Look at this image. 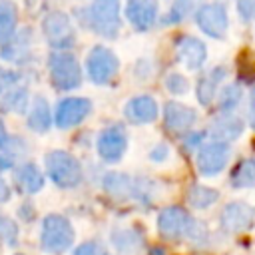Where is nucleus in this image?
<instances>
[{
  "label": "nucleus",
  "instance_id": "16",
  "mask_svg": "<svg viewBox=\"0 0 255 255\" xmlns=\"http://www.w3.org/2000/svg\"><path fill=\"white\" fill-rule=\"evenodd\" d=\"M124 114L133 124H149L157 118V104L151 96H135L126 104Z\"/></svg>",
  "mask_w": 255,
  "mask_h": 255
},
{
  "label": "nucleus",
  "instance_id": "9",
  "mask_svg": "<svg viewBox=\"0 0 255 255\" xmlns=\"http://www.w3.org/2000/svg\"><path fill=\"white\" fill-rule=\"evenodd\" d=\"M189 223H191V217L183 207H177V205H169L161 209L157 215V231L163 239H169V241L181 239L187 233Z\"/></svg>",
  "mask_w": 255,
  "mask_h": 255
},
{
  "label": "nucleus",
  "instance_id": "20",
  "mask_svg": "<svg viewBox=\"0 0 255 255\" xmlns=\"http://www.w3.org/2000/svg\"><path fill=\"white\" fill-rule=\"evenodd\" d=\"M52 126V114H50V106L46 102V98L42 96H36L32 106H30V112H28V128L42 133L46 131L48 128Z\"/></svg>",
  "mask_w": 255,
  "mask_h": 255
},
{
  "label": "nucleus",
  "instance_id": "36",
  "mask_svg": "<svg viewBox=\"0 0 255 255\" xmlns=\"http://www.w3.org/2000/svg\"><path fill=\"white\" fill-rule=\"evenodd\" d=\"M10 199V187H8V183L0 177V203H4V201H8Z\"/></svg>",
  "mask_w": 255,
  "mask_h": 255
},
{
  "label": "nucleus",
  "instance_id": "22",
  "mask_svg": "<svg viewBox=\"0 0 255 255\" xmlns=\"http://www.w3.org/2000/svg\"><path fill=\"white\" fill-rule=\"evenodd\" d=\"M231 185L233 187H255V159L245 157L231 169Z\"/></svg>",
  "mask_w": 255,
  "mask_h": 255
},
{
  "label": "nucleus",
  "instance_id": "4",
  "mask_svg": "<svg viewBox=\"0 0 255 255\" xmlns=\"http://www.w3.org/2000/svg\"><path fill=\"white\" fill-rule=\"evenodd\" d=\"M92 30L104 38H116L120 32V0H94L88 10Z\"/></svg>",
  "mask_w": 255,
  "mask_h": 255
},
{
  "label": "nucleus",
  "instance_id": "28",
  "mask_svg": "<svg viewBox=\"0 0 255 255\" xmlns=\"http://www.w3.org/2000/svg\"><path fill=\"white\" fill-rule=\"evenodd\" d=\"M191 8H193L191 0H175L171 4V8H169L167 16H165V24H179L181 20L187 18V14L191 12Z\"/></svg>",
  "mask_w": 255,
  "mask_h": 255
},
{
  "label": "nucleus",
  "instance_id": "2",
  "mask_svg": "<svg viewBox=\"0 0 255 255\" xmlns=\"http://www.w3.org/2000/svg\"><path fill=\"white\" fill-rule=\"evenodd\" d=\"M40 243L48 253H64L74 243V227L72 223L58 213H50L42 221Z\"/></svg>",
  "mask_w": 255,
  "mask_h": 255
},
{
  "label": "nucleus",
  "instance_id": "35",
  "mask_svg": "<svg viewBox=\"0 0 255 255\" xmlns=\"http://www.w3.org/2000/svg\"><path fill=\"white\" fill-rule=\"evenodd\" d=\"M201 137H203L201 133H187V137H185V143H183V145H185V149H189V147H195V145L201 141Z\"/></svg>",
  "mask_w": 255,
  "mask_h": 255
},
{
  "label": "nucleus",
  "instance_id": "33",
  "mask_svg": "<svg viewBox=\"0 0 255 255\" xmlns=\"http://www.w3.org/2000/svg\"><path fill=\"white\" fill-rule=\"evenodd\" d=\"M18 74L12 72V70H4L0 68V92H8L16 82H18Z\"/></svg>",
  "mask_w": 255,
  "mask_h": 255
},
{
  "label": "nucleus",
  "instance_id": "29",
  "mask_svg": "<svg viewBox=\"0 0 255 255\" xmlns=\"http://www.w3.org/2000/svg\"><path fill=\"white\" fill-rule=\"evenodd\" d=\"M0 239L8 245H14L18 241V225L2 213H0Z\"/></svg>",
  "mask_w": 255,
  "mask_h": 255
},
{
  "label": "nucleus",
  "instance_id": "23",
  "mask_svg": "<svg viewBox=\"0 0 255 255\" xmlns=\"http://www.w3.org/2000/svg\"><path fill=\"white\" fill-rule=\"evenodd\" d=\"M104 189L114 197H126L133 193V183H131V177H128L126 173L112 171L104 177Z\"/></svg>",
  "mask_w": 255,
  "mask_h": 255
},
{
  "label": "nucleus",
  "instance_id": "8",
  "mask_svg": "<svg viewBox=\"0 0 255 255\" xmlns=\"http://www.w3.org/2000/svg\"><path fill=\"white\" fill-rule=\"evenodd\" d=\"M229 155H231L229 143H223V141L205 143L197 151V171L203 177H213L223 171V167L229 161Z\"/></svg>",
  "mask_w": 255,
  "mask_h": 255
},
{
  "label": "nucleus",
  "instance_id": "3",
  "mask_svg": "<svg viewBox=\"0 0 255 255\" xmlns=\"http://www.w3.org/2000/svg\"><path fill=\"white\" fill-rule=\"evenodd\" d=\"M50 80L58 90H76L82 84V68L70 52H54L48 58Z\"/></svg>",
  "mask_w": 255,
  "mask_h": 255
},
{
  "label": "nucleus",
  "instance_id": "21",
  "mask_svg": "<svg viewBox=\"0 0 255 255\" xmlns=\"http://www.w3.org/2000/svg\"><path fill=\"white\" fill-rule=\"evenodd\" d=\"M18 22V10L12 0H0V44L14 36Z\"/></svg>",
  "mask_w": 255,
  "mask_h": 255
},
{
  "label": "nucleus",
  "instance_id": "27",
  "mask_svg": "<svg viewBox=\"0 0 255 255\" xmlns=\"http://www.w3.org/2000/svg\"><path fill=\"white\" fill-rule=\"evenodd\" d=\"M239 102H241V88L231 84V86L223 88V92L219 96V110L223 114H229V112H233L239 106Z\"/></svg>",
  "mask_w": 255,
  "mask_h": 255
},
{
  "label": "nucleus",
  "instance_id": "37",
  "mask_svg": "<svg viewBox=\"0 0 255 255\" xmlns=\"http://www.w3.org/2000/svg\"><path fill=\"white\" fill-rule=\"evenodd\" d=\"M249 122H251V128L255 129V88L251 92V106H249Z\"/></svg>",
  "mask_w": 255,
  "mask_h": 255
},
{
  "label": "nucleus",
  "instance_id": "10",
  "mask_svg": "<svg viewBox=\"0 0 255 255\" xmlns=\"http://www.w3.org/2000/svg\"><path fill=\"white\" fill-rule=\"evenodd\" d=\"M90 112H92V102L88 98H66L58 104L54 122L58 128L68 129V128L82 124Z\"/></svg>",
  "mask_w": 255,
  "mask_h": 255
},
{
  "label": "nucleus",
  "instance_id": "25",
  "mask_svg": "<svg viewBox=\"0 0 255 255\" xmlns=\"http://www.w3.org/2000/svg\"><path fill=\"white\" fill-rule=\"evenodd\" d=\"M28 106V90L26 88H18L12 86L8 90V94L2 100V110L4 112H14V114H22Z\"/></svg>",
  "mask_w": 255,
  "mask_h": 255
},
{
  "label": "nucleus",
  "instance_id": "19",
  "mask_svg": "<svg viewBox=\"0 0 255 255\" xmlns=\"http://www.w3.org/2000/svg\"><path fill=\"white\" fill-rule=\"evenodd\" d=\"M227 70L225 68H213L211 72H207V76H203L199 82H197V100L201 106H209L211 100L215 98L217 94V86L223 82Z\"/></svg>",
  "mask_w": 255,
  "mask_h": 255
},
{
  "label": "nucleus",
  "instance_id": "18",
  "mask_svg": "<svg viewBox=\"0 0 255 255\" xmlns=\"http://www.w3.org/2000/svg\"><path fill=\"white\" fill-rule=\"evenodd\" d=\"M243 131V122L235 116H223V118H215L209 126V133L215 141H231L235 137H239Z\"/></svg>",
  "mask_w": 255,
  "mask_h": 255
},
{
  "label": "nucleus",
  "instance_id": "5",
  "mask_svg": "<svg viewBox=\"0 0 255 255\" xmlns=\"http://www.w3.org/2000/svg\"><path fill=\"white\" fill-rule=\"evenodd\" d=\"M86 70H88V76L94 84H108L116 78L118 70H120V60L118 56L106 48V46H94L88 54V60H86Z\"/></svg>",
  "mask_w": 255,
  "mask_h": 255
},
{
  "label": "nucleus",
  "instance_id": "38",
  "mask_svg": "<svg viewBox=\"0 0 255 255\" xmlns=\"http://www.w3.org/2000/svg\"><path fill=\"white\" fill-rule=\"evenodd\" d=\"M10 141V137H8V131H6V128H4V122L0 120V147H6V143Z\"/></svg>",
  "mask_w": 255,
  "mask_h": 255
},
{
  "label": "nucleus",
  "instance_id": "14",
  "mask_svg": "<svg viewBox=\"0 0 255 255\" xmlns=\"http://www.w3.org/2000/svg\"><path fill=\"white\" fill-rule=\"evenodd\" d=\"M157 0H128L126 18L135 30H149L157 18Z\"/></svg>",
  "mask_w": 255,
  "mask_h": 255
},
{
  "label": "nucleus",
  "instance_id": "15",
  "mask_svg": "<svg viewBox=\"0 0 255 255\" xmlns=\"http://www.w3.org/2000/svg\"><path fill=\"white\" fill-rule=\"evenodd\" d=\"M177 50V58L189 68V70H197L203 66L205 58H207V48L201 40L193 38V36H183L177 40L175 44Z\"/></svg>",
  "mask_w": 255,
  "mask_h": 255
},
{
  "label": "nucleus",
  "instance_id": "32",
  "mask_svg": "<svg viewBox=\"0 0 255 255\" xmlns=\"http://www.w3.org/2000/svg\"><path fill=\"white\" fill-rule=\"evenodd\" d=\"M237 12L243 20H255V0H237Z\"/></svg>",
  "mask_w": 255,
  "mask_h": 255
},
{
  "label": "nucleus",
  "instance_id": "26",
  "mask_svg": "<svg viewBox=\"0 0 255 255\" xmlns=\"http://www.w3.org/2000/svg\"><path fill=\"white\" fill-rule=\"evenodd\" d=\"M112 243L120 249V251H135L139 247V235L135 231H129V229H122V231H116L112 235Z\"/></svg>",
  "mask_w": 255,
  "mask_h": 255
},
{
  "label": "nucleus",
  "instance_id": "7",
  "mask_svg": "<svg viewBox=\"0 0 255 255\" xmlns=\"http://www.w3.org/2000/svg\"><path fill=\"white\" fill-rule=\"evenodd\" d=\"M195 22L199 26V30L203 34H207L209 38L221 40L227 34V10L223 4L219 2H211V4H203L197 12H195Z\"/></svg>",
  "mask_w": 255,
  "mask_h": 255
},
{
  "label": "nucleus",
  "instance_id": "12",
  "mask_svg": "<svg viewBox=\"0 0 255 255\" xmlns=\"http://www.w3.org/2000/svg\"><path fill=\"white\" fill-rule=\"evenodd\" d=\"M253 223H255V211L243 201L227 203L221 211V227L227 233H245L253 227Z\"/></svg>",
  "mask_w": 255,
  "mask_h": 255
},
{
  "label": "nucleus",
  "instance_id": "11",
  "mask_svg": "<svg viewBox=\"0 0 255 255\" xmlns=\"http://www.w3.org/2000/svg\"><path fill=\"white\" fill-rule=\"evenodd\" d=\"M128 147V135L122 126H110L106 128L98 137V153L104 161L116 163L122 159Z\"/></svg>",
  "mask_w": 255,
  "mask_h": 255
},
{
  "label": "nucleus",
  "instance_id": "24",
  "mask_svg": "<svg viewBox=\"0 0 255 255\" xmlns=\"http://www.w3.org/2000/svg\"><path fill=\"white\" fill-rule=\"evenodd\" d=\"M217 199H219V193L213 187H207V185H191L187 189V201L195 209H205V207L213 205Z\"/></svg>",
  "mask_w": 255,
  "mask_h": 255
},
{
  "label": "nucleus",
  "instance_id": "6",
  "mask_svg": "<svg viewBox=\"0 0 255 255\" xmlns=\"http://www.w3.org/2000/svg\"><path fill=\"white\" fill-rule=\"evenodd\" d=\"M42 32L48 44L56 50H68L76 42V32L70 18L64 12H50L42 22Z\"/></svg>",
  "mask_w": 255,
  "mask_h": 255
},
{
  "label": "nucleus",
  "instance_id": "31",
  "mask_svg": "<svg viewBox=\"0 0 255 255\" xmlns=\"http://www.w3.org/2000/svg\"><path fill=\"white\" fill-rule=\"evenodd\" d=\"M74 255H106V249L98 241H86L80 247H76Z\"/></svg>",
  "mask_w": 255,
  "mask_h": 255
},
{
  "label": "nucleus",
  "instance_id": "1",
  "mask_svg": "<svg viewBox=\"0 0 255 255\" xmlns=\"http://www.w3.org/2000/svg\"><path fill=\"white\" fill-rule=\"evenodd\" d=\"M44 165L48 171V177L58 185V187H76L82 181V165L80 161L64 151V149H54L46 153Z\"/></svg>",
  "mask_w": 255,
  "mask_h": 255
},
{
  "label": "nucleus",
  "instance_id": "17",
  "mask_svg": "<svg viewBox=\"0 0 255 255\" xmlns=\"http://www.w3.org/2000/svg\"><path fill=\"white\" fill-rule=\"evenodd\" d=\"M14 183L20 193L32 195L44 187V175L36 163H22L14 169Z\"/></svg>",
  "mask_w": 255,
  "mask_h": 255
},
{
  "label": "nucleus",
  "instance_id": "13",
  "mask_svg": "<svg viewBox=\"0 0 255 255\" xmlns=\"http://www.w3.org/2000/svg\"><path fill=\"white\" fill-rule=\"evenodd\" d=\"M197 120V112L185 104H179V102H167L165 108H163V124H165V129L175 133V135H181V133H187L193 124Z\"/></svg>",
  "mask_w": 255,
  "mask_h": 255
},
{
  "label": "nucleus",
  "instance_id": "30",
  "mask_svg": "<svg viewBox=\"0 0 255 255\" xmlns=\"http://www.w3.org/2000/svg\"><path fill=\"white\" fill-rule=\"evenodd\" d=\"M165 88L171 92V94H185L187 88H189V82L185 76H181L179 72H171L167 78H165Z\"/></svg>",
  "mask_w": 255,
  "mask_h": 255
},
{
  "label": "nucleus",
  "instance_id": "34",
  "mask_svg": "<svg viewBox=\"0 0 255 255\" xmlns=\"http://www.w3.org/2000/svg\"><path fill=\"white\" fill-rule=\"evenodd\" d=\"M149 157H151L153 161H163V159L167 157V145H165V143L155 145V147H153V151L149 153Z\"/></svg>",
  "mask_w": 255,
  "mask_h": 255
}]
</instances>
